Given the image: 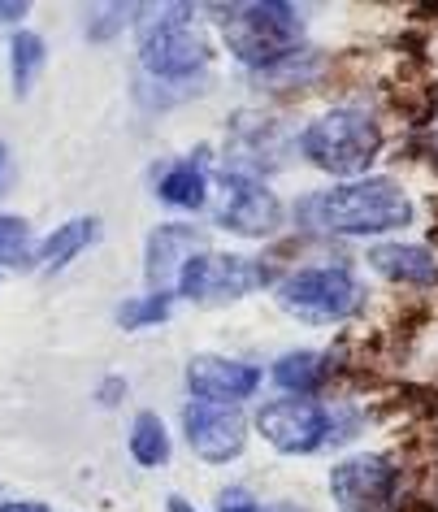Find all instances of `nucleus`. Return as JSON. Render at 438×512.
I'll use <instances>...</instances> for the list:
<instances>
[{"mask_svg":"<svg viewBox=\"0 0 438 512\" xmlns=\"http://www.w3.org/2000/svg\"><path fill=\"white\" fill-rule=\"evenodd\" d=\"M412 222V200L395 178H352L295 204V226L308 235H386Z\"/></svg>","mask_w":438,"mask_h":512,"instance_id":"1","label":"nucleus"},{"mask_svg":"<svg viewBox=\"0 0 438 512\" xmlns=\"http://www.w3.org/2000/svg\"><path fill=\"white\" fill-rule=\"evenodd\" d=\"M300 152L317 165V170L352 183V178L365 174L373 165V157L382 152V126L373 122L365 109H352V105L330 109L300 135Z\"/></svg>","mask_w":438,"mask_h":512,"instance_id":"2","label":"nucleus"},{"mask_svg":"<svg viewBox=\"0 0 438 512\" xmlns=\"http://www.w3.org/2000/svg\"><path fill=\"white\" fill-rule=\"evenodd\" d=\"M278 309L308 326H339L365 309L369 291L347 265H308L278 283Z\"/></svg>","mask_w":438,"mask_h":512,"instance_id":"3","label":"nucleus"},{"mask_svg":"<svg viewBox=\"0 0 438 512\" xmlns=\"http://www.w3.org/2000/svg\"><path fill=\"white\" fill-rule=\"evenodd\" d=\"M304 40V18L282 0H265V5H235L226 22V48L243 66L265 70L274 61L300 53Z\"/></svg>","mask_w":438,"mask_h":512,"instance_id":"4","label":"nucleus"},{"mask_svg":"<svg viewBox=\"0 0 438 512\" xmlns=\"http://www.w3.org/2000/svg\"><path fill=\"white\" fill-rule=\"evenodd\" d=\"M187 18H191L187 5H170V9H161L157 22L139 27V61H144V70L152 79L187 83L196 70H204L209 44H204V35Z\"/></svg>","mask_w":438,"mask_h":512,"instance_id":"5","label":"nucleus"},{"mask_svg":"<svg viewBox=\"0 0 438 512\" xmlns=\"http://www.w3.org/2000/svg\"><path fill=\"white\" fill-rule=\"evenodd\" d=\"M269 287V270L265 261H252V256H226V252H196L183 261V270L174 278V291L183 300L196 304H230L243 300L252 291Z\"/></svg>","mask_w":438,"mask_h":512,"instance_id":"6","label":"nucleus"},{"mask_svg":"<svg viewBox=\"0 0 438 512\" xmlns=\"http://www.w3.org/2000/svg\"><path fill=\"white\" fill-rule=\"evenodd\" d=\"M256 430L282 456H313L330 443V408L300 395H282L256 408Z\"/></svg>","mask_w":438,"mask_h":512,"instance_id":"7","label":"nucleus"},{"mask_svg":"<svg viewBox=\"0 0 438 512\" xmlns=\"http://www.w3.org/2000/svg\"><path fill=\"white\" fill-rule=\"evenodd\" d=\"M404 473L395 469L391 456L360 452L334 465L330 473V499L339 512H386L399 499Z\"/></svg>","mask_w":438,"mask_h":512,"instance_id":"8","label":"nucleus"},{"mask_svg":"<svg viewBox=\"0 0 438 512\" xmlns=\"http://www.w3.org/2000/svg\"><path fill=\"white\" fill-rule=\"evenodd\" d=\"M183 434L200 460L230 465V460H239L243 447H248V417H243L235 404L191 400L183 408Z\"/></svg>","mask_w":438,"mask_h":512,"instance_id":"9","label":"nucleus"},{"mask_svg":"<svg viewBox=\"0 0 438 512\" xmlns=\"http://www.w3.org/2000/svg\"><path fill=\"white\" fill-rule=\"evenodd\" d=\"M217 226L235 230L243 239H265L282 226V200L261 178L222 174V204H217Z\"/></svg>","mask_w":438,"mask_h":512,"instance_id":"10","label":"nucleus"},{"mask_svg":"<svg viewBox=\"0 0 438 512\" xmlns=\"http://www.w3.org/2000/svg\"><path fill=\"white\" fill-rule=\"evenodd\" d=\"M187 387L196 400H209V404H243L261 391V369L248 365V361H230V356H213V352H200L191 356L187 365Z\"/></svg>","mask_w":438,"mask_h":512,"instance_id":"11","label":"nucleus"},{"mask_svg":"<svg viewBox=\"0 0 438 512\" xmlns=\"http://www.w3.org/2000/svg\"><path fill=\"white\" fill-rule=\"evenodd\" d=\"M196 252H204V235L196 226H183V222L157 226L148 235V283L157 291H174V278L183 270V261Z\"/></svg>","mask_w":438,"mask_h":512,"instance_id":"12","label":"nucleus"},{"mask_svg":"<svg viewBox=\"0 0 438 512\" xmlns=\"http://www.w3.org/2000/svg\"><path fill=\"white\" fill-rule=\"evenodd\" d=\"M369 265L399 287H434L438 283V256L421 243H378L369 248Z\"/></svg>","mask_w":438,"mask_h":512,"instance_id":"13","label":"nucleus"},{"mask_svg":"<svg viewBox=\"0 0 438 512\" xmlns=\"http://www.w3.org/2000/svg\"><path fill=\"white\" fill-rule=\"evenodd\" d=\"M157 200L170 204V209H183V213H196L209 204V170L187 157V161H174L170 170L157 178Z\"/></svg>","mask_w":438,"mask_h":512,"instance_id":"14","label":"nucleus"},{"mask_svg":"<svg viewBox=\"0 0 438 512\" xmlns=\"http://www.w3.org/2000/svg\"><path fill=\"white\" fill-rule=\"evenodd\" d=\"M330 365H334V356H326V352H287L274 361L269 378H274L287 395L313 400V391L330 382Z\"/></svg>","mask_w":438,"mask_h":512,"instance_id":"15","label":"nucleus"},{"mask_svg":"<svg viewBox=\"0 0 438 512\" xmlns=\"http://www.w3.org/2000/svg\"><path fill=\"white\" fill-rule=\"evenodd\" d=\"M96 230H100L96 217H74V222L53 230V235L40 243V252H35V265H40L44 274H61L74 261V256L87 248V243H96Z\"/></svg>","mask_w":438,"mask_h":512,"instance_id":"16","label":"nucleus"},{"mask_svg":"<svg viewBox=\"0 0 438 512\" xmlns=\"http://www.w3.org/2000/svg\"><path fill=\"white\" fill-rule=\"evenodd\" d=\"M126 447H131L135 465L139 469H161L170 465V430H165V421L157 413H139L135 426H131V439H126Z\"/></svg>","mask_w":438,"mask_h":512,"instance_id":"17","label":"nucleus"},{"mask_svg":"<svg viewBox=\"0 0 438 512\" xmlns=\"http://www.w3.org/2000/svg\"><path fill=\"white\" fill-rule=\"evenodd\" d=\"M35 252H40V243H35L27 217L0 213V270H22L35 261Z\"/></svg>","mask_w":438,"mask_h":512,"instance_id":"18","label":"nucleus"},{"mask_svg":"<svg viewBox=\"0 0 438 512\" xmlns=\"http://www.w3.org/2000/svg\"><path fill=\"white\" fill-rule=\"evenodd\" d=\"M9 53H14V92L27 96L35 87V79H40V70H44L48 48L35 31H18L14 40H9Z\"/></svg>","mask_w":438,"mask_h":512,"instance_id":"19","label":"nucleus"},{"mask_svg":"<svg viewBox=\"0 0 438 512\" xmlns=\"http://www.w3.org/2000/svg\"><path fill=\"white\" fill-rule=\"evenodd\" d=\"M170 309H174V291H152V296H144V300H126L122 304V309H118V326H126V330L157 326V322L170 317Z\"/></svg>","mask_w":438,"mask_h":512,"instance_id":"20","label":"nucleus"},{"mask_svg":"<svg viewBox=\"0 0 438 512\" xmlns=\"http://www.w3.org/2000/svg\"><path fill=\"white\" fill-rule=\"evenodd\" d=\"M92 18L96 22H87V35H92V40H109V35H118L126 27L122 18H135V9L131 5H96Z\"/></svg>","mask_w":438,"mask_h":512,"instance_id":"21","label":"nucleus"},{"mask_svg":"<svg viewBox=\"0 0 438 512\" xmlns=\"http://www.w3.org/2000/svg\"><path fill=\"white\" fill-rule=\"evenodd\" d=\"M217 512H265V504L248 486H226V491H217Z\"/></svg>","mask_w":438,"mask_h":512,"instance_id":"22","label":"nucleus"},{"mask_svg":"<svg viewBox=\"0 0 438 512\" xmlns=\"http://www.w3.org/2000/svg\"><path fill=\"white\" fill-rule=\"evenodd\" d=\"M0 512H53V508L35 504V499H14V504H0Z\"/></svg>","mask_w":438,"mask_h":512,"instance_id":"23","label":"nucleus"},{"mask_svg":"<svg viewBox=\"0 0 438 512\" xmlns=\"http://www.w3.org/2000/svg\"><path fill=\"white\" fill-rule=\"evenodd\" d=\"M31 9L27 5H0V22H22Z\"/></svg>","mask_w":438,"mask_h":512,"instance_id":"24","label":"nucleus"},{"mask_svg":"<svg viewBox=\"0 0 438 512\" xmlns=\"http://www.w3.org/2000/svg\"><path fill=\"white\" fill-rule=\"evenodd\" d=\"M165 512H196V508H191L183 495H170V499H165Z\"/></svg>","mask_w":438,"mask_h":512,"instance_id":"25","label":"nucleus"},{"mask_svg":"<svg viewBox=\"0 0 438 512\" xmlns=\"http://www.w3.org/2000/svg\"><path fill=\"white\" fill-rule=\"evenodd\" d=\"M5 174H9V148L0 144V191H5Z\"/></svg>","mask_w":438,"mask_h":512,"instance_id":"26","label":"nucleus"}]
</instances>
